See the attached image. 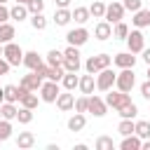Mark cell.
<instances>
[{
  "mask_svg": "<svg viewBox=\"0 0 150 150\" xmlns=\"http://www.w3.org/2000/svg\"><path fill=\"white\" fill-rule=\"evenodd\" d=\"M136 84V75H134V68H120V73L115 75V87L120 91H131Z\"/></svg>",
  "mask_w": 150,
  "mask_h": 150,
  "instance_id": "obj_1",
  "label": "cell"
},
{
  "mask_svg": "<svg viewBox=\"0 0 150 150\" xmlns=\"http://www.w3.org/2000/svg\"><path fill=\"white\" fill-rule=\"evenodd\" d=\"M2 56H5V61H7L9 66H21V61H23V49L12 40V42H5V45H2Z\"/></svg>",
  "mask_w": 150,
  "mask_h": 150,
  "instance_id": "obj_2",
  "label": "cell"
},
{
  "mask_svg": "<svg viewBox=\"0 0 150 150\" xmlns=\"http://www.w3.org/2000/svg\"><path fill=\"white\" fill-rule=\"evenodd\" d=\"M115 75H117V73H115L110 66H108V68H101V70L94 75V77H96V89H98V91L112 89V87H115Z\"/></svg>",
  "mask_w": 150,
  "mask_h": 150,
  "instance_id": "obj_3",
  "label": "cell"
},
{
  "mask_svg": "<svg viewBox=\"0 0 150 150\" xmlns=\"http://www.w3.org/2000/svg\"><path fill=\"white\" fill-rule=\"evenodd\" d=\"M40 101H45V103H54L56 101V96L61 94V87H59V82H54V80H45L42 84H40Z\"/></svg>",
  "mask_w": 150,
  "mask_h": 150,
  "instance_id": "obj_4",
  "label": "cell"
},
{
  "mask_svg": "<svg viewBox=\"0 0 150 150\" xmlns=\"http://www.w3.org/2000/svg\"><path fill=\"white\" fill-rule=\"evenodd\" d=\"M105 103H108V108H115V110H120V108H124L127 103H131V96L127 94V91H112V89H108L105 91V98H103Z\"/></svg>",
  "mask_w": 150,
  "mask_h": 150,
  "instance_id": "obj_5",
  "label": "cell"
},
{
  "mask_svg": "<svg viewBox=\"0 0 150 150\" xmlns=\"http://www.w3.org/2000/svg\"><path fill=\"white\" fill-rule=\"evenodd\" d=\"M124 40H127V47H129V52H131V54H141V52H143V47H145V35L141 33V28L129 30V35H127Z\"/></svg>",
  "mask_w": 150,
  "mask_h": 150,
  "instance_id": "obj_6",
  "label": "cell"
},
{
  "mask_svg": "<svg viewBox=\"0 0 150 150\" xmlns=\"http://www.w3.org/2000/svg\"><path fill=\"white\" fill-rule=\"evenodd\" d=\"M124 5L122 2H110V5H105V14H103V19L108 21V23H117V21H122L124 19Z\"/></svg>",
  "mask_w": 150,
  "mask_h": 150,
  "instance_id": "obj_7",
  "label": "cell"
},
{
  "mask_svg": "<svg viewBox=\"0 0 150 150\" xmlns=\"http://www.w3.org/2000/svg\"><path fill=\"white\" fill-rule=\"evenodd\" d=\"M66 40H68V45H75V47H82L87 40H89V30L84 28V26H77V28H70L68 33H66Z\"/></svg>",
  "mask_w": 150,
  "mask_h": 150,
  "instance_id": "obj_8",
  "label": "cell"
},
{
  "mask_svg": "<svg viewBox=\"0 0 150 150\" xmlns=\"http://www.w3.org/2000/svg\"><path fill=\"white\" fill-rule=\"evenodd\" d=\"M87 112H91L94 117H103L105 112H108V103L101 98V96H96V94H89V103H87Z\"/></svg>",
  "mask_w": 150,
  "mask_h": 150,
  "instance_id": "obj_9",
  "label": "cell"
},
{
  "mask_svg": "<svg viewBox=\"0 0 150 150\" xmlns=\"http://www.w3.org/2000/svg\"><path fill=\"white\" fill-rule=\"evenodd\" d=\"M42 82H45V77H42V75H38L35 70H30L28 75H23V77H21V82H19V84H21V87H26L28 91H38Z\"/></svg>",
  "mask_w": 150,
  "mask_h": 150,
  "instance_id": "obj_10",
  "label": "cell"
},
{
  "mask_svg": "<svg viewBox=\"0 0 150 150\" xmlns=\"http://www.w3.org/2000/svg\"><path fill=\"white\" fill-rule=\"evenodd\" d=\"M112 63H115L117 68H134V66H136V54H131V52H120V54H115Z\"/></svg>",
  "mask_w": 150,
  "mask_h": 150,
  "instance_id": "obj_11",
  "label": "cell"
},
{
  "mask_svg": "<svg viewBox=\"0 0 150 150\" xmlns=\"http://www.w3.org/2000/svg\"><path fill=\"white\" fill-rule=\"evenodd\" d=\"M54 103H56V108H59V110L68 112V110H73V105H75V96H73L70 91H66V89H63V91L56 96V101H54Z\"/></svg>",
  "mask_w": 150,
  "mask_h": 150,
  "instance_id": "obj_12",
  "label": "cell"
},
{
  "mask_svg": "<svg viewBox=\"0 0 150 150\" xmlns=\"http://www.w3.org/2000/svg\"><path fill=\"white\" fill-rule=\"evenodd\" d=\"M94 38H96V40H110V38H112V23H108L105 19L98 21V23L94 26Z\"/></svg>",
  "mask_w": 150,
  "mask_h": 150,
  "instance_id": "obj_13",
  "label": "cell"
},
{
  "mask_svg": "<svg viewBox=\"0 0 150 150\" xmlns=\"http://www.w3.org/2000/svg\"><path fill=\"white\" fill-rule=\"evenodd\" d=\"M77 89L82 91V94H94V89H96V77L91 75V73H87V75H80V82H77Z\"/></svg>",
  "mask_w": 150,
  "mask_h": 150,
  "instance_id": "obj_14",
  "label": "cell"
},
{
  "mask_svg": "<svg viewBox=\"0 0 150 150\" xmlns=\"http://www.w3.org/2000/svg\"><path fill=\"white\" fill-rule=\"evenodd\" d=\"M19 87H21V84H19ZM38 101H40V98H38V94H35V91H28L26 87H21V98H19V103H21L23 108L35 110V108H38Z\"/></svg>",
  "mask_w": 150,
  "mask_h": 150,
  "instance_id": "obj_15",
  "label": "cell"
},
{
  "mask_svg": "<svg viewBox=\"0 0 150 150\" xmlns=\"http://www.w3.org/2000/svg\"><path fill=\"white\" fill-rule=\"evenodd\" d=\"M35 145V134L33 131H19L16 136V148L19 150H30Z\"/></svg>",
  "mask_w": 150,
  "mask_h": 150,
  "instance_id": "obj_16",
  "label": "cell"
},
{
  "mask_svg": "<svg viewBox=\"0 0 150 150\" xmlns=\"http://www.w3.org/2000/svg\"><path fill=\"white\" fill-rule=\"evenodd\" d=\"M131 23L136 26V28H148L150 26V9H136L134 12V16H131Z\"/></svg>",
  "mask_w": 150,
  "mask_h": 150,
  "instance_id": "obj_17",
  "label": "cell"
},
{
  "mask_svg": "<svg viewBox=\"0 0 150 150\" xmlns=\"http://www.w3.org/2000/svg\"><path fill=\"white\" fill-rule=\"evenodd\" d=\"M73 21V12L68 7H56L54 9V23L56 26H68Z\"/></svg>",
  "mask_w": 150,
  "mask_h": 150,
  "instance_id": "obj_18",
  "label": "cell"
},
{
  "mask_svg": "<svg viewBox=\"0 0 150 150\" xmlns=\"http://www.w3.org/2000/svg\"><path fill=\"white\" fill-rule=\"evenodd\" d=\"M45 61H42V56L38 54V52H23V61H21V66H26L28 70H35L38 66H42Z\"/></svg>",
  "mask_w": 150,
  "mask_h": 150,
  "instance_id": "obj_19",
  "label": "cell"
},
{
  "mask_svg": "<svg viewBox=\"0 0 150 150\" xmlns=\"http://www.w3.org/2000/svg\"><path fill=\"white\" fill-rule=\"evenodd\" d=\"M84 124H87V117H84V112H75V115H70L68 117V131H82L84 129Z\"/></svg>",
  "mask_w": 150,
  "mask_h": 150,
  "instance_id": "obj_20",
  "label": "cell"
},
{
  "mask_svg": "<svg viewBox=\"0 0 150 150\" xmlns=\"http://www.w3.org/2000/svg\"><path fill=\"white\" fill-rule=\"evenodd\" d=\"M28 16H30V12H28L26 5L14 2V7H9V19H14V21H23V19H28Z\"/></svg>",
  "mask_w": 150,
  "mask_h": 150,
  "instance_id": "obj_21",
  "label": "cell"
},
{
  "mask_svg": "<svg viewBox=\"0 0 150 150\" xmlns=\"http://www.w3.org/2000/svg\"><path fill=\"white\" fill-rule=\"evenodd\" d=\"M141 138L136 136V134H129V136H122V143H120V148L122 150H141Z\"/></svg>",
  "mask_w": 150,
  "mask_h": 150,
  "instance_id": "obj_22",
  "label": "cell"
},
{
  "mask_svg": "<svg viewBox=\"0 0 150 150\" xmlns=\"http://www.w3.org/2000/svg\"><path fill=\"white\" fill-rule=\"evenodd\" d=\"M14 35H16L14 23H9V21L0 23V42H2V45H5V42H12V40H14Z\"/></svg>",
  "mask_w": 150,
  "mask_h": 150,
  "instance_id": "obj_23",
  "label": "cell"
},
{
  "mask_svg": "<svg viewBox=\"0 0 150 150\" xmlns=\"http://www.w3.org/2000/svg\"><path fill=\"white\" fill-rule=\"evenodd\" d=\"M77 82H80L77 73H63V77H61V87L66 91H75L77 89Z\"/></svg>",
  "mask_w": 150,
  "mask_h": 150,
  "instance_id": "obj_24",
  "label": "cell"
},
{
  "mask_svg": "<svg viewBox=\"0 0 150 150\" xmlns=\"http://www.w3.org/2000/svg\"><path fill=\"white\" fill-rule=\"evenodd\" d=\"M89 19H91L89 7H75V9H73V21H75L77 26H84Z\"/></svg>",
  "mask_w": 150,
  "mask_h": 150,
  "instance_id": "obj_25",
  "label": "cell"
},
{
  "mask_svg": "<svg viewBox=\"0 0 150 150\" xmlns=\"http://www.w3.org/2000/svg\"><path fill=\"white\" fill-rule=\"evenodd\" d=\"M2 91H5V101H9V103H16L21 98V87H16V84H5Z\"/></svg>",
  "mask_w": 150,
  "mask_h": 150,
  "instance_id": "obj_26",
  "label": "cell"
},
{
  "mask_svg": "<svg viewBox=\"0 0 150 150\" xmlns=\"http://www.w3.org/2000/svg\"><path fill=\"white\" fill-rule=\"evenodd\" d=\"M134 134L143 141V138H150V122L148 120H138L134 122Z\"/></svg>",
  "mask_w": 150,
  "mask_h": 150,
  "instance_id": "obj_27",
  "label": "cell"
},
{
  "mask_svg": "<svg viewBox=\"0 0 150 150\" xmlns=\"http://www.w3.org/2000/svg\"><path fill=\"white\" fill-rule=\"evenodd\" d=\"M16 110H19V108H16L14 103H9V101H2V103H0V115H2L5 120H9V122L16 120Z\"/></svg>",
  "mask_w": 150,
  "mask_h": 150,
  "instance_id": "obj_28",
  "label": "cell"
},
{
  "mask_svg": "<svg viewBox=\"0 0 150 150\" xmlns=\"http://www.w3.org/2000/svg\"><path fill=\"white\" fill-rule=\"evenodd\" d=\"M129 26L124 23V21H117V23H112V38H117V40H124L127 35H129Z\"/></svg>",
  "mask_w": 150,
  "mask_h": 150,
  "instance_id": "obj_29",
  "label": "cell"
},
{
  "mask_svg": "<svg viewBox=\"0 0 150 150\" xmlns=\"http://www.w3.org/2000/svg\"><path fill=\"white\" fill-rule=\"evenodd\" d=\"M61 68H63L66 73H77V70L82 68V61H80V59H66V56H63Z\"/></svg>",
  "mask_w": 150,
  "mask_h": 150,
  "instance_id": "obj_30",
  "label": "cell"
},
{
  "mask_svg": "<svg viewBox=\"0 0 150 150\" xmlns=\"http://www.w3.org/2000/svg\"><path fill=\"white\" fill-rule=\"evenodd\" d=\"M89 14H91L94 19H103V14H105V2L94 0V2L89 5Z\"/></svg>",
  "mask_w": 150,
  "mask_h": 150,
  "instance_id": "obj_31",
  "label": "cell"
},
{
  "mask_svg": "<svg viewBox=\"0 0 150 150\" xmlns=\"http://www.w3.org/2000/svg\"><path fill=\"white\" fill-rule=\"evenodd\" d=\"M117 115H120V117H129V120H134V117L138 115V105L131 101V103H127L124 108H120V110H117Z\"/></svg>",
  "mask_w": 150,
  "mask_h": 150,
  "instance_id": "obj_32",
  "label": "cell"
},
{
  "mask_svg": "<svg viewBox=\"0 0 150 150\" xmlns=\"http://www.w3.org/2000/svg\"><path fill=\"white\" fill-rule=\"evenodd\" d=\"M30 26H33L35 30H45V28H47V19H45V14H42V12L30 14Z\"/></svg>",
  "mask_w": 150,
  "mask_h": 150,
  "instance_id": "obj_33",
  "label": "cell"
},
{
  "mask_svg": "<svg viewBox=\"0 0 150 150\" xmlns=\"http://www.w3.org/2000/svg\"><path fill=\"white\" fill-rule=\"evenodd\" d=\"M16 120H19V124H30V122H33V110L21 105V108L16 110Z\"/></svg>",
  "mask_w": 150,
  "mask_h": 150,
  "instance_id": "obj_34",
  "label": "cell"
},
{
  "mask_svg": "<svg viewBox=\"0 0 150 150\" xmlns=\"http://www.w3.org/2000/svg\"><path fill=\"white\" fill-rule=\"evenodd\" d=\"M117 131H120V136H129V134H134V120L122 117V122L117 124Z\"/></svg>",
  "mask_w": 150,
  "mask_h": 150,
  "instance_id": "obj_35",
  "label": "cell"
},
{
  "mask_svg": "<svg viewBox=\"0 0 150 150\" xmlns=\"http://www.w3.org/2000/svg\"><path fill=\"white\" fill-rule=\"evenodd\" d=\"M94 148H96V150H112V148H115V141H112L110 136H98L96 143H94Z\"/></svg>",
  "mask_w": 150,
  "mask_h": 150,
  "instance_id": "obj_36",
  "label": "cell"
},
{
  "mask_svg": "<svg viewBox=\"0 0 150 150\" xmlns=\"http://www.w3.org/2000/svg\"><path fill=\"white\" fill-rule=\"evenodd\" d=\"M45 59H47L49 66H61V61H63V52H59V49H49Z\"/></svg>",
  "mask_w": 150,
  "mask_h": 150,
  "instance_id": "obj_37",
  "label": "cell"
},
{
  "mask_svg": "<svg viewBox=\"0 0 150 150\" xmlns=\"http://www.w3.org/2000/svg\"><path fill=\"white\" fill-rule=\"evenodd\" d=\"M9 136H12V122L2 117V120H0V143H5Z\"/></svg>",
  "mask_w": 150,
  "mask_h": 150,
  "instance_id": "obj_38",
  "label": "cell"
},
{
  "mask_svg": "<svg viewBox=\"0 0 150 150\" xmlns=\"http://www.w3.org/2000/svg\"><path fill=\"white\" fill-rule=\"evenodd\" d=\"M87 103H89V96H87V94H82L80 98H75L73 110H75V112H87Z\"/></svg>",
  "mask_w": 150,
  "mask_h": 150,
  "instance_id": "obj_39",
  "label": "cell"
},
{
  "mask_svg": "<svg viewBox=\"0 0 150 150\" xmlns=\"http://www.w3.org/2000/svg\"><path fill=\"white\" fill-rule=\"evenodd\" d=\"M26 7H28V12H30V14H38V12H45V0H30V2L26 5Z\"/></svg>",
  "mask_w": 150,
  "mask_h": 150,
  "instance_id": "obj_40",
  "label": "cell"
},
{
  "mask_svg": "<svg viewBox=\"0 0 150 150\" xmlns=\"http://www.w3.org/2000/svg\"><path fill=\"white\" fill-rule=\"evenodd\" d=\"M96 63H98V70L101 68H108L112 63V56L110 54H96Z\"/></svg>",
  "mask_w": 150,
  "mask_h": 150,
  "instance_id": "obj_41",
  "label": "cell"
},
{
  "mask_svg": "<svg viewBox=\"0 0 150 150\" xmlns=\"http://www.w3.org/2000/svg\"><path fill=\"white\" fill-rule=\"evenodd\" d=\"M84 70H87V73H91V75H96V73H98V63H96V56H89V59L84 61Z\"/></svg>",
  "mask_w": 150,
  "mask_h": 150,
  "instance_id": "obj_42",
  "label": "cell"
},
{
  "mask_svg": "<svg viewBox=\"0 0 150 150\" xmlns=\"http://www.w3.org/2000/svg\"><path fill=\"white\" fill-rule=\"evenodd\" d=\"M63 56H66V59H80V47L68 45V47L63 49Z\"/></svg>",
  "mask_w": 150,
  "mask_h": 150,
  "instance_id": "obj_43",
  "label": "cell"
},
{
  "mask_svg": "<svg viewBox=\"0 0 150 150\" xmlns=\"http://www.w3.org/2000/svg\"><path fill=\"white\" fill-rule=\"evenodd\" d=\"M122 5H124V9H127V12H136V9H141V7H143V0H124Z\"/></svg>",
  "mask_w": 150,
  "mask_h": 150,
  "instance_id": "obj_44",
  "label": "cell"
},
{
  "mask_svg": "<svg viewBox=\"0 0 150 150\" xmlns=\"http://www.w3.org/2000/svg\"><path fill=\"white\" fill-rule=\"evenodd\" d=\"M141 96H143L145 101H150V80H145V82L141 84Z\"/></svg>",
  "mask_w": 150,
  "mask_h": 150,
  "instance_id": "obj_45",
  "label": "cell"
},
{
  "mask_svg": "<svg viewBox=\"0 0 150 150\" xmlns=\"http://www.w3.org/2000/svg\"><path fill=\"white\" fill-rule=\"evenodd\" d=\"M9 21V7L7 5H0V23Z\"/></svg>",
  "mask_w": 150,
  "mask_h": 150,
  "instance_id": "obj_46",
  "label": "cell"
},
{
  "mask_svg": "<svg viewBox=\"0 0 150 150\" xmlns=\"http://www.w3.org/2000/svg\"><path fill=\"white\" fill-rule=\"evenodd\" d=\"M9 68H12V66L5 61V56H0V77H2V75H7V73H9Z\"/></svg>",
  "mask_w": 150,
  "mask_h": 150,
  "instance_id": "obj_47",
  "label": "cell"
},
{
  "mask_svg": "<svg viewBox=\"0 0 150 150\" xmlns=\"http://www.w3.org/2000/svg\"><path fill=\"white\" fill-rule=\"evenodd\" d=\"M141 54H143V61L150 66V47H143V52H141Z\"/></svg>",
  "mask_w": 150,
  "mask_h": 150,
  "instance_id": "obj_48",
  "label": "cell"
},
{
  "mask_svg": "<svg viewBox=\"0 0 150 150\" xmlns=\"http://www.w3.org/2000/svg\"><path fill=\"white\" fill-rule=\"evenodd\" d=\"M70 2H73V0H54L56 7H70Z\"/></svg>",
  "mask_w": 150,
  "mask_h": 150,
  "instance_id": "obj_49",
  "label": "cell"
},
{
  "mask_svg": "<svg viewBox=\"0 0 150 150\" xmlns=\"http://www.w3.org/2000/svg\"><path fill=\"white\" fill-rule=\"evenodd\" d=\"M141 150H150V138H143V143H141Z\"/></svg>",
  "mask_w": 150,
  "mask_h": 150,
  "instance_id": "obj_50",
  "label": "cell"
},
{
  "mask_svg": "<svg viewBox=\"0 0 150 150\" xmlns=\"http://www.w3.org/2000/svg\"><path fill=\"white\" fill-rule=\"evenodd\" d=\"M5 101V91H2V87H0V103Z\"/></svg>",
  "mask_w": 150,
  "mask_h": 150,
  "instance_id": "obj_51",
  "label": "cell"
},
{
  "mask_svg": "<svg viewBox=\"0 0 150 150\" xmlns=\"http://www.w3.org/2000/svg\"><path fill=\"white\" fill-rule=\"evenodd\" d=\"M14 2H21V5H28L30 0H14Z\"/></svg>",
  "mask_w": 150,
  "mask_h": 150,
  "instance_id": "obj_52",
  "label": "cell"
},
{
  "mask_svg": "<svg viewBox=\"0 0 150 150\" xmlns=\"http://www.w3.org/2000/svg\"><path fill=\"white\" fill-rule=\"evenodd\" d=\"M145 75H148V80H150V66H148V73H145Z\"/></svg>",
  "mask_w": 150,
  "mask_h": 150,
  "instance_id": "obj_53",
  "label": "cell"
},
{
  "mask_svg": "<svg viewBox=\"0 0 150 150\" xmlns=\"http://www.w3.org/2000/svg\"><path fill=\"white\" fill-rule=\"evenodd\" d=\"M7 2H9V0H0V5H7Z\"/></svg>",
  "mask_w": 150,
  "mask_h": 150,
  "instance_id": "obj_54",
  "label": "cell"
},
{
  "mask_svg": "<svg viewBox=\"0 0 150 150\" xmlns=\"http://www.w3.org/2000/svg\"><path fill=\"white\" fill-rule=\"evenodd\" d=\"M0 56H2V42H0Z\"/></svg>",
  "mask_w": 150,
  "mask_h": 150,
  "instance_id": "obj_55",
  "label": "cell"
},
{
  "mask_svg": "<svg viewBox=\"0 0 150 150\" xmlns=\"http://www.w3.org/2000/svg\"><path fill=\"white\" fill-rule=\"evenodd\" d=\"M148 9H150V7H148Z\"/></svg>",
  "mask_w": 150,
  "mask_h": 150,
  "instance_id": "obj_56",
  "label": "cell"
}]
</instances>
